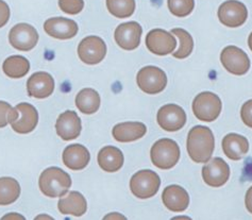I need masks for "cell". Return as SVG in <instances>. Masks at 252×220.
Here are the masks:
<instances>
[{"instance_id": "obj_26", "label": "cell", "mask_w": 252, "mask_h": 220, "mask_svg": "<svg viewBox=\"0 0 252 220\" xmlns=\"http://www.w3.org/2000/svg\"><path fill=\"white\" fill-rule=\"evenodd\" d=\"M5 76L12 79L25 77L30 70V63L23 56H12L5 60L2 65Z\"/></svg>"}, {"instance_id": "obj_24", "label": "cell", "mask_w": 252, "mask_h": 220, "mask_svg": "<svg viewBox=\"0 0 252 220\" xmlns=\"http://www.w3.org/2000/svg\"><path fill=\"white\" fill-rule=\"evenodd\" d=\"M98 164L103 171L116 172L123 167L124 165V155L122 150L114 146H107L99 151L98 153Z\"/></svg>"}, {"instance_id": "obj_3", "label": "cell", "mask_w": 252, "mask_h": 220, "mask_svg": "<svg viewBox=\"0 0 252 220\" xmlns=\"http://www.w3.org/2000/svg\"><path fill=\"white\" fill-rule=\"evenodd\" d=\"M150 157L156 167L163 170L170 169L179 162L180 148L172 139L161 138L151 147Z\"/></svg>"}, {"instance_id": "obj_31", "label": "cell", "mask_w": 252, "mask_h": 220, "mask_svg": "<svg viewBox=\"0 0 252 220\" xmlns=\"http://www.w3.org/2000/svg\"><path fill=\"white\" fill-rule=\"evenodd\" d=\"M18 117V112L15 108L4 101H0V129L9 124L15 122Z\"/></svg>"}, {"instance_id": "obj_4", "label": "cell", "mask_w": 252, "mask_h": 220, "mask_svg": "<svg viewBox=\"0 0 252 220\" xmlns=\"http://www.w3.org/2000/svg\"><path fill=\"white\" fill-rule=\"evenodd\" d=\"M161 185L160 177L152 170H141L132 176L130 189L136 198L148 199L157 195Z\"/></svg>"}, {"instance_id": "obj_17", "label": "cell", "mask_w": 252, "mask_h": 220, "mask_svg": "<svg viewBox=\"0 0 252 220\" xmlns=\"http://www.w3.org/2000/svg\"><path fill=\"white\" fill-rule=\"evenodd\" d=\"M44 30L48 35L58 39H69L78 33V25L75 21L64 17L49 18L44 24Z\"/></svg>"}, {"instance_id": "obj_14", "label": "cell", "mask_w": 252, "mask_h": 220, "mask_svg": "<svg viewBox=\"0 0 252 220\" xmlns=\"http://www.w3.org/2000/svg\"><path fill=\"white\" fill-rule=\"evenodd\" d=\"M143 29L136 22L119 25L114 33L116 44L124 50H134L141 44Z\"/></svg>"}, {"instance_id": "obj_35", "label": "cell", "mask_w": 252, "mask_h": 220, "mask_svg": "<svg viewBox=\"0 0 252 220\" xmlns=\"http://www.w3.org/2000/svg\"><path fill=\"white\" fill-rule=\"evenodd\" d=\"M245 205H246L247 211L252 214V186L247 190L246 197H245Z\"/></svg>"}, {"instance_id": "obj_9", "label": "cell", "mask_w": 252, "mask_h": 220, "mask_svg": "<svg viewBox=\"0 0 252 220\" xmlns=\"http://www.w3.org/2000/svg\"><path fill=\"white\" fill-rule=\"evenodd\" d=\"M9 42L12 47L19 51H30L38 42V33L29 24H17L9 33Z\"/></svg>"}, {"instance_id": "obj_22", "label": "cell", "mask_w": 252, "mask_h": 220, "mask_svg": "<svg viewBox=\"0 0 252 220\" xmlns=\"http://www.w3.org/2000/svg\"><path fill=\"white\" fill-rule=\"evenodd\" d=\"M222 150L230 159L240 161L249 151V142L243 135L230 133L222 139Z\"/></svg>"}, {"instance_id": "obj_32", "label": "cell", "mask_w": 252, "mask_h": 220, "mask_svg": "<svg viewBox=\"0 0 252 220\" xmlns=\"http://www.w3.org/2000/svg\"><path fill=\"white\" fill-rule=\"evenodd\" d=\"M59 6L66 14L77 15L84 8L83 0H59Z\"/></svg>"}, {"instance_id": "obj_11", "label": "cell", "mask_w": 252, "mask_h": 220, "mask_svg": "<svg viewBox=\"0 0 252 220\" xmlns=\"http://www.w3.org/2000/svg\"><path fill=\"white\" fill-rule=\"evenodd\" d=\"M157 121L163 130L175 132L181 130L187 124V114L180 105L169 103L158 110Z\"/></svg>"}, {"instance_id": "obj_2", "label": "cell", "mask_w": 252, "mask_h": 220, "mask_svg": "<svg viewBox=\"0 0 252 220\" xmlns=\"http://www.w3.org/2000/svg\"><path fill=\"white\" fill-rule=\"evenodd\" d=\"M39 189L46 197L59 198L67 194L71 186V178L59 167L45 169L38 180Z\"/></svg>"}, {"instance_id": "obj_23", "label": "cell", "mask_w": 252, "mask_h": 220, "mask_svg": "<svg viewBox=\"0 0 252 220\" xmlns=\"http://www.w3.org/2000/svg\"><path fill=\"white\" fill-rule=\"evenodd\" d=\"M58 209L63 215H72L80 217L84 215L88 210V203L81 192L70 191L68 195L61 198L58 202Z\"/></svg>"}, {"instance_id": "obj_8", "label": "cell", "mask_w": 252, "mask_h": 220, "mask_svg": "<svg viewBox=\"0 0 252 220\" xmlns=\"http://www.w3.org/2000/svg\"><path fill=\"white\" fill-rule=\"evenodd\" d=\"M220 61L225 70L235 76H243L250 69V60L247 53L236 46H228L220 55Z\"/></svg>"}, {"instance_id": "obj_7", "label": "cell", "mask_w": 252, "mask_h": 220, "mask_svg": "<svg viewBox=\"0 0 252 220\" xmlns=\"http://www.w3.org/2000/svg\"><path fill=\"white\" fill-rule=\"evenodd\" d=\"M105 55H107V45L99 36L91 35L85 37L78 46V56L85 64H99Z\"/></svg>"}, {"instance_id": "obj_34", "label": "cell", "mask_w": 252, "mask_h": 220, "mask_svg": "<svg viewBox=\"0 0 252 220\" xmlns=\"http://www.w3.org/2000/svg\"><path fill=\"white\" fill-rule=\"evenodd\" d=\"M10 19V8L8 3L3 0H0V28L8 24Z\"/></svg>"}, {"instance_id": "obj_21", "label": "cell", "mask_w": 252, "mask_h": 220, "mask_svg": "<svg viewBox=\"0 0 252 220\" xmlns=\"http://www.w3.org/2000/svg\"><path fill=\"white\" fill-rule=\"evenodd\" d=\"M147 128L143 123L126 122L116 125L112 130L113 137L119 143H131L142 138Z\"/></svg>"}, {"instance_id": "obj_6", "label": "cell", "mask_w": 252, "mask_h": 220, "mask_svg": "<svg viewBox=\"0 0 252 220\" xmlns=\"http://www.w3.org/2000/svg\"><path fill=\"white\" fill-rule=\"evenodd\" d=\"M136 82L138 88L148 95H156L165 90L167 77L161 68L157 66H146L137 72Z\"/></svg>"}, {"instance_id": "obj_28", "label": "cell", "mask_w": 252, "mask_h": 220, "mask_svg": "<svg viewBox=\"0 0 252 220\" xmlns=\"http://www.w3.org/2000/svg\"><path fill=\"white\" fill-rule=\"evenodd\" d=\"M107 8L116 18H128L135 11V0H107Z\"/></svg>"}, {"instance_id": "obj_27", "label": "cell", "mask_w": 252, "mask_h": 220, "mask_svg": "<svg viewBox=\"0 0 252 220\" xmlns=\"http://www.w3.org/2000/svg\"><path fill=\"white\" fill-rule=\"evenodd\" d=\"M21 196V185L10 177L0 178V205L14 203Z\"/></svg>"}, {"instance_id": "obj_29", "label": "cell", "mask_w": 252, "mask_h": 220, "mask_svg": "<svg viewBox=\"0 0 252 220\" xmlns=\"http://www.w3.org/2000/svg\"><path fill=\"white\" fill-rule=\"evenodd\" d=\"M171 33L176 35L179 38V41H180V47H179V49L176 52H172V56L176 59L188 58L194 49L193 37H191V35L187 30L181 28L172 29Z\"/></svg>"}, {"instance_id": "obj_25", "label": "cell", "mask_w": 252, "mask_h": 220, "mask_svg": "<svg viewBox=\"0 0 252 220\" xmlns=\"http://www.w3.org/2000/svg\"><path fill=\"white\" fill-rule=\"evenodd\" d=\"M76 105L83 114H94L100 108V96L95 90L83 89L76 97Z\"/></svg>"}, {"instance_id": "obj_37", "label": "cell", "mask_w": 252, "mask_h": 220, "mask_svg": "<svg viewBox=\"0 0 252 220\" xmlns=\"http://www.w3.org/2000/svg\"><path fill=\"white\" fill-rule=\"evenodd\" d=\"M248 46H249V48H250V50L252 51V32L250 33V35H249V38H248Z\"/></svg>"}, {"instance_id": "obj_20", "label": "cell", "mask_w": 252, "mask_h": 220, "mask_svg": "<svg viewBox=\"0 0 252 220\" xmlns=\"http://www.w3.org/2000/svg\"><path fill=\"white\" fill-rule=\"evenodd\" d=\"M63 163L71 170H82L89 165L91 155L84 146L75 144L67 146L63 151Z\"/></svg>"}, {"instance_id": "obj_19", "label": "cell", "mask_w": 252, "mask_h": 220, "mask_svg": "<svg viewBox=\"0 0 252 220\" xmlns=\"http://www.w3.org/2000/svg\"><path fill=\"white\" fill-rule=\"evenodd\" d=\"M162 200L166 208L176 213L184 212L189 205L188 191L179 185H169L163 190Z\"/></svg>"}, {"instance_id": "obj_12", "label": "cell", "mask_w": 252, "mask_h": 220, "mask_svg": "<svg viewBox=\"0 0 252 220\" xmlns=\"http://www.w3.org/2000/svg\"><path fill=\"white\" fill-rule=\"evenodd\" d=\"M230 178V167L221 157H214L202 168V179L211 188H220Z\"/></svg>"}, {"instance_id": "obj_5", "label": "cell", "mask_w": 252, "mask_h": 220, "mask_svg": "<svg viewBox=\"0 0 252 220\" xmlns=\"http://www.w3.org/2000/svg\"><path fill=\"white\" fill-rule=\"evenodd\" d=\"M221 101L214 93L203 92L197 95L193 101L194 115L199 121L211 123L220 116L221 112Z\"/></svg>"}, {"instance_id": "obj_33", "label": "cell", "mask_w": 252, "mask_h": 220, "mask_svg": "<svg viewBox=\"0 0 252 220\" xmlns=\"http://www.w3.org/2000/svg\"><path fill=\"white\" fill-rule=\"evenodd\" d=\"M241 117L243 123L252 129V99L245 102L241 110Z\"/></svg>"}, {"instance_id": "obj_16", "label": "cell", "mask_w": 252, "mask_h": 220, "mask_svg": "<svg viewBox=\"0 0 252 220\" xmlns=\"http://www.w3.org/2000/svg\"><path fill=\"white\" fill-rule=\"evenodd\" d=\"M18 117L11 124L12 129L19 134H28L36 128L38 123L37 110L30 103H19L15 106Z\"/></svg>"}, {"instance_id": "obj_13", "label": "cell", "mask_w": 252, "mask_h": 220, "mask_svg": "<svg viewBox=\"0 0 252 220\" xmlns=\"http://www.w3.org/2000/svg\"><path fill=\"white\" fill-rule=\"evenodd\" d=\"M146 46L150 52L157 56H167L174 52L177 39L172 33L163 29H154L146 36Z\"/></svg>"}, {"instance_id": "obj_30", "label": "cell", "mask_w": 252, "mask_h": 220, "mask_svg": "<svg viewBox=\"0 0 252 220\" xmlns=\"http://www.w3.org/2000/svg\"><path fill=\"white\" fill-rule=\"evenodd\" d=\"M170 13L177 17H187L194 10V0H167Z\"/></svg>"}, {"instance_id": "obj_10", "label": "cell", "mask_w": 252, "mask_h": 220, "mask_svg": "<svg viewBox=\"0 0 252 220\" xmlns=\"http://www.w3.org/2000/svg\"><path fill=\"white\" fill-rule=\"evenodd\" d=\"M248 11L246 5L237 0H228L218 9L220 22L229 28H237L247 21Z\"/></svg>"}, {"instance_id": "obj_18", "label": "cell", "mask_w": 252, "mask_h": 220, "mask_svg": "<svg viewBox=\"0 0 252 220\" xmlns=\"http://www.w3.org/2000/svg\"><path fill=\"white\" fill-rule=\"evenodd\" d=\"M27 91L30 97L37 99L47 98L55 91V80L48 72H35L28 79Z\"/></svg>"}, {"instance_id": "obj_1", "label": "cell", "mask_w": 252, "mask_h": 220, "mask_svg": "<svg viewBox=\"0 0 252 220\" xmlns=\"http://www.w3.org/2000/svg\"><path fill=\"white\" fill-rule=\"evenodd\" d=\"M188 152L195 163H207L213 155L215 138L213 132L204 126H196L189 132Z\"/></svg>"}, {"instance_id": "obj_36", "label": "cell", "mask_w": 252, "mask_h": 220, "mask_svg": "<svg viewBox=\"0 0 252 220\" xmlns=\"http://www.w3.org/2000/svg\"><path fill=\"white\" fill-rule=\"evenodd\" d=\"M115 214L116 215H114V214H113V215H109V216H105V219H107V218H122V219H126L124 216H119L118 214H117V213H115Z\"/></svg>"}, {"instance_id": "obj_15", "label": "cell", "mask_w": 252, "mask_h": 220, "mask_svg": "<svg viewBox=\"0 0 252 220\" xmlns=\"http://www.w3.org/2000/svg\"><path fill=\"white\" fill-rule=\"evenodd\" d=\"M81 119L74 111H66L59 116L56 123L57 134L63 141H72L81 133Z\"/></svg>"}]
</instances>
